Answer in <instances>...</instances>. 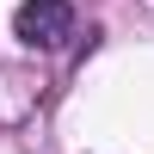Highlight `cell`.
<instances>
[{
  "label": "cell",
  "mask_w": 154,
  "mask_h": 154,
  "mask_svg": "<svg viewBox=\"0 0 154 154\" xmlns=\"http://www.w3.org/2000/svg\"><path fill=\"white\" fill-rule=\"evenodd\" d=\"M12 37H19L25 49H62L74 37V6L68 0H19Z\"/></svg>",
  "instance_id": "6da1fadb"
}]
</instances>
